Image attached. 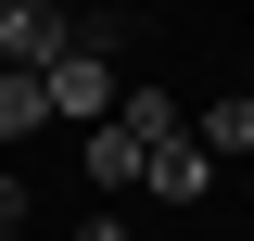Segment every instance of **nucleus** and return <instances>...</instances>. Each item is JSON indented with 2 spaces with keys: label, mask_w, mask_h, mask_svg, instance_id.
<instances>
[{
  "label": "nucleus",
  "mask_w": 254,
  "mask_h": 241,
  "mask_svg": "<svg viewBox=\"0 0 254 241\" xmlns=\"http://www.w3.org/2000/svg\"><path fill=\"white\" fill-rule=\"evenodd\" d=\"M242 102H254V76H242Z\"/></svg>",
  "instance_id": "7"
},
{
  "label": "nucleus",
  "mask_w": 254,
  "mask_h": 241,
  "mask_svg": "<svg viewBox=\"0 0 254 241\" xmlns=\"http://www.w3.org/2000/svg\"><path fill=\"white\" fill-rule=\"evenodd\" d=\"M26 229V178H13V165H0V241Z\"/></svg>",
  "instance_id": "6"
},
{
  "label": "nucleus",
  "mask_w": 254,
  "mask_h": 241,
  "mask_svg": "<svg viewBox=\"0 0 254 241\" xmlns=\"http://www.w3.org/2000/svg\"><path fill=\"white\" fill-rule=\"evenodd\" d=\"M190 140H203V165H216V152H254V102H242V89H229V102H216V115L190 127Z\"/></svg>",
  "instance_id": "4"
},
{
  "label": "nucleus",
  "mask_w": 254,
  "mask_h": 241,
  "mask_svg": "<svg viewBox=\"0 0 254 241\" xmlns=\"http://www.w3.org/2000/svg\"><path fill=\"white\" fill-rule=\"evenodd\" d=\"M38 102H51V127H102L115 115V63L102 51H64L51 76H38Z\"/></svg>",
  "instance_id": "2"
},
{
  "label": "nucleus",
  "mask_w": 254,
  "mask_h": 241,
  "mask_svg": "<svg viewBox=\"0 0 254 241\" xmlns=\"http://www.w3.org/2000/svg\"><path fill=\"white\" fill-rule=\"evenodd\" d=\"M64 51H76V13H51V0H0V76H51Z\"/></svg>",
  "instance_id": "1"
},
{
  "label": "nucleus",
  "mask_w": 254,
  "mask_h": 241,
  "mask_svg": "<svg viewBox=\"0 0 254 241\" xmlns=\"http://www.w3.org/2000/svg\"><path fill=\"white\" fill-rule=\"evenodd\" d=\"M51 127V102H38V76H0V140H38Z\"/></svg>",
  "instance_id": "5"
},
{
  "label": "nucleus",
  "mask_w": 254,
  "mask_h": 241,
  "mask_svg": "<svg viewBox=\"0 0 254 241\" xmlns=\"http://www.w3.org/2000/svg\"><path fill=\"white\" fill-rule=\"evenodd\" d=\"M203 178H216V165H203V140H165L153 165H140V190H153V203H190Z\"/></svg>",
  "instance_id": "3"
}]
</instances>
